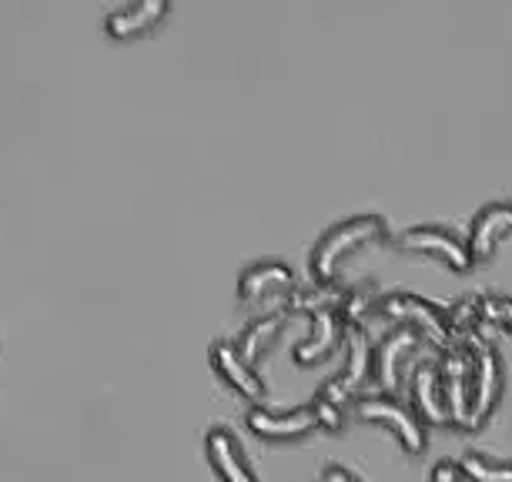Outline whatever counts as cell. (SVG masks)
<instances>
[{
    "instance_id": "obj_1",
    "label": "cell",
    "mask_w": 512,
    "mask_h": 482,
    "mask_svg": "<svg viewBox=\"0 0 512 482\" xmlns=\"http://www.w3.org/2000/svg\"><path fill=\"white\" fill-rule=\"evenodd\" d=\"M372 318L415 325V329H419L432 345H439V349H456V345H459L456 332H452L449 305H439V302H432V298H425V295L405 292V288L382 292Z\"/></svg>"
},
{
    "instance_id": "obj_2",
    "label": "cell",
    "mask_w": 512,
    "mask_h": 482,
    "mask_svg": "<svg viewBox=\"0 0 512 482\" xmlns=\"http://www.w3.org/2000/svg\"><path fill=\"white\" fill-rule=\"evenodd\" d=\"M385 235V218L379 211H362V215L342 218L332 225L322 238L315 241L308 265H312V278H335L338 265L352 252H359L365 241H375Z\"/></svg>"
},
{
    "instance_id": "obj_3",
    "label": "cell",
    "mask_w": 512,
    "mask_h": 482,
    "mask_svg": "<svg viewBox=\"0 0 512 482\" xmlns=\"http://www.w3.org/2000/svg\"><path fill=\"white\" fill-rule=\"evenodd\" d=\"M472 355V389H469V429L482 426L492 409H496L502 382H506V365H502L499 349L489 339H476L469 345Z\"/></svg>"
},
{
    "instance_id": "obj_4",
    "label": "cell",
    "mask_w": 512,
    "mask_h": 482,
    "mask_svg": "<svg viewBox=\"0 0 512 482\" xmlns=\"http://www.w3.org/2000/svg\"><path fill=\"white\" fill-rule=\"evenodd\" d=\"M355 412L362 419L372 422H385L399 432L402 446L409 452H422L425 442H429V432H425V419L415 412L409 399H402L399 392H372V395H359L355 399Z\"/></svg>"
},
{
    "instance_id": "obj_5",
    "label": "cell",
    "mask_w": 512,
    "mask_h": 482,
    "mask_svg": "<svg viewBox=\"0 0 512 482\" xmlns=\"http://www.w3.org/2000/svg\"><path fill=\"white\" fill-rule=\"evenodd\" d=\"M429 342L415 325L395 322L389 332L375 342V379H379L389 392H399L402 379L419 362V349Z\"/></svg>"
},
{
    "instance_id": "obj_6",
    "label": "cell",
    "mask_w": 512,
    "mask_h": 482,
    "mask_svg": "<svg viewBox=\"0 0 512 482\" xmlns=\"http://www.w3.org/2000/svg\"><path fill=\"white\" fill-rule=\"evenodd\" d=\"M402 248H415V252H429L442 258L449 268H469L472 252H469V238L459 235L456 228L436 225V221H422V225H409L395 235Z\"/></svg>"
},
{
    "instance_id": "obj_7",
    "label": "cell",
    "mask_w": 512,
    "mask_h": 482,
    "mask_svg": "<svg viewBox=\"0 0 512 482\" xmlns=\"http://www.w3.org/2000/svg\"><path fill=\"white\" fill-rule=\"evenodd\" d=\"M439 375H442V392H446L449 419L456 422V426H469V389H472L469 345L442 349L439 352Z\"/></svg>"
},
{
    "instance_id": "obj_8",
    "label": "cell",
    "mask_w": 512,
    "mask_h": 482,
    "mask_svg": "<svg viewBox=\"0 0 512 482\" xmlns=\"http://www.w3.org/2000/svg\"><path fill=\"white\" fill-rule=\"evenodd\" d=\"M409 395L415 412L432 422V426H446L449 406H446V392H442V375H439V359H419L409 369Z\"/></svg>"
},
{
    "instance_id": "obj_9",
    "label": "cell",
    "mask_w": 512,
    "mask_h": 482,
    "mask_svg": "<svg viewBox=\"0 0 512 482\" xmlns=\"http://www.w3.org/2000/svg\"><path fill=\"white\" fill-rule=\"evenodd\" d=\"M205 449L211 466L218 469V476L225 482H258V472L251 466V459L245 456V446L235 436V429H228L225 422L208 429L205 436Z\"/></svg>"
},
{
    "instance_id": "obj_10",
    "label": "cell",
    "mask_w": 512,
    "mask_h": 482,
    "mask_svg": "<svg viewBox=\"0 0 512 482\" xmlns=\"http://www.w3.org/2000/svg\"><path fill=\"white\" fill-rule=\"evenodd\" d=\"M248 426L265 439H295V436H305L308 429H315V412L312 406H292V409H275V406H251L248 409Z\"/></svg>"
},
{
    "instance_id": "obj_11",
    "label": "cell",
    "mask_w": 512,
    "mask_h": 482,
    "mask_svg": "<svg viewBox=\"0 0 512 482\" xmlns=\"http://www.w3.org/2000/svg\"><path fill=\"white\" fill-rule=\"evenodd\" d=\"M355 399H359V389H355L342 372H332L315 389V395L308 399V406H312L318 426L345 429V422H349V406H355Z\"/></svg>"
},
{
    "instance_id": "obj_12",
    "label": "cell",
    "mask_w": 512,
    "mask_h": 482,
    "mask_svg": "<svg viewBox=\"0 0 512 482\" xmlns=\"http://www.w3.org/2000/svg\"><path fill=\"white\" fill-rule=\"evenodd\" d=\"M211 362H215L221 379H225L228 385H235L241 395H248V399H262L265 395V379L258 375V369L251 365V359L238 349L235 342L221 339V342L211 345Z\"/></svg>"
},
{
    "instance_id": "obj_13",
    "label": "cell",
    "mask_w": 512,
    "mask_h": 482,
    "mask_svg": "<svg viewBox=\"0 0 512 482\" xmlns=\"http://www.w3.org/2000/svg\"><path fill=\"white\" fill-rule=\"evenodd\" d=\"M506 231H512V198H496V201H489V205H482L476 215H472V225L466 235L472 258H486Z\"/></svg>"
},
{
    "instance_id": "obj_14",
    "label": "cell",
    "mask_w": 512,
    "mask_h": 482,
    "mask_svg": "<svg viewBox=\"0 0 512 482\" xmlns=\"http://www.w3.org/2000/svg\"><path fill=\"white\" fill-rule=\"evenodd\" d=\"M295 285L292 265L282 258H262V262L245 265V272L238 278V292L241 298H258V295H272V292H288Z\"/></svg>"
},
{
    "instance_id": "obj_15",
    "label": "cell",
    "mask_w": 512,
    "mask_h": 482,
    "mask_svg": "<svg viewBox=\"0 0 512 482\" xmlns=\"http://www.w3.org/2000/svg\"><path fill=\"white\" fill-rule=\"evenodd\" d=\"M338 339H345V325L342 318L335 315V308H322V312L312 315V325H308V335L295 345V359L298 362H315L325 359L328 352L335 349Z\"/></svg>"
},
{
    "instance_id": "obj_16",
    "label": "cell",
    "mask_w": 512,
    "mask_h": 482,
    "mask_svg": "<svg viewBox=\"0 0 512 482\" xmlns=\"http://www.w3.org/2000/svg\"><path fill=\"white\" fill-rule=\"evenodd\" d=\"M338 372H342L359 392L375 375V345H372L369 325H352V329H345V362Z\"/></svg>"
},
{
    "instance_id": "obj_17",
    "label": "cell",
    "mask_w": 512,
    "mask_h": 482,
    "mask_svg": "<svg viewBox=\"0 0 512 482\" xmlns=\"http://www.w3.org/2000/svg\"><path fill=\"white\" fill-rule=\"evenodd\" d=\"M345 295V285L338 278H308L305 285H292L282 298L285 312H322V308H335L338 298Z\"/></svg>"
},
{
    "instance_id": "obj_18",
    "label": "cell",
    "mask_w": 512,
    "mask_h": 482,
    "mask_svg": "<svg viewBox=\"0 0 512 482\" xmlns=\"http://www.w3.org/2000/svg\"><path fill=\"white\" fill-rule=\"evenodd\" d=\"M168 14V0H138V4H128V7H118V11L108 14V31L118 34V37H128V34H141L148 31Z\"/></svg>"
},
{
    "instance_id": "obj_19",
    "label": "cell",
    "mask_w": 512,
    "mask_h": 482,
    "mask_svg": "<svg viewBox=\"0 0 512 482\" xmlns=\"http://www.w3.org/2000/svg\"><path fill=\"white\" fill-rule=\"evenodd\" d=\"M379 298H382V292H379V285H375L372 278L355 282V285H345V295L338 298L335 315L342 318L345 329H352V325H369V318L375 315Z\"/></svg>"
},
{
    "instance_id": "obj_20",
    "label": "cell",
    "mask_w": 512,
    "mask_h": 482,
    "mask_svg": "<svg viewBox=\"0 0 512 482\" xmlns=\"http://www.w3.org/2000/svg\"><path fill=\"white\" fill-rule=\"evenodd\" d=\"M452 332H456L459 345H472L482 339V322H486V292H466L449 305Z\"/></svg>"
},
{
    "instance_id": "obj_21",
    "label": "cell",
    "mask_w": 512,
    "mask_h": 482,
    "mask_svg": "<svg viewBox=\"0 0 512 482\" xmlns=\"http://www.w3.org/2000/svg\"><path fill=\"white\" fill-rule=\"evenodd\" d=\"M459 469L472 482H512V459L492 456L486 449H466L459 456Z\"/></svg>"
},
{
    "instance_id": "obj_22",
    "label": "cell",
    "mask_w": 512,
    "mask_h": 482,
    "mask_svg": "<svg viewBox=\"0 0 512 482\" xmlns=\"http://www.w3.org/2000/svg\"><path fill=\"white\" fill-rule=\"evenodd\" d=\"M285 325V308H275V312H265L258 318H251V322L241 329L238 335V349L248 355V359H255V355H262L268 345L278 339V332H282Z\"/></svg>"
},
{
    "instance_id": "obj_23",
    "label": "cell",
    "mask_w": 512,
    "mask_h": 482,
    "mask_svg": "<svg viewBox=\"0 0 512 482\" xmlns=\"http://www.w3.org/2000/svg\"><path fill=\"white\" fill-rule=\"evenodd\" d=\"M486 322H499L512 332V295L486 292Z\"/></svg>"
},
{
    "instance_id": "obj_24",
    "label": "cell",
    "mask_w": 512,
    "mask_h": 482,
    "mask_svg": "<svg viewBox=\"0 0 512 482\" xmlns=\"http://www.w3.org/2000/svg\"><path fill=\"white\" fill-rule=\"evenodd\" d=\"M429 482H462V469H459V462H452V459H439L436 466H432V472H429Z\"/></svg>"
},
{
    "instance_id": "obj_25",
    "label": "cell",
    "mask_w": 512,
    "mask_h": 482,
    "mask_svg": "<svg viewBox=\"0 0 512 482\" xmlns=\"http://www.w3.org/2000/svg\"><path fill=\"white\" fill-rule=\"evenodd\" d=\"M322 482H365L359 472H352L349 466H342V462H328L322 469Z\"/></svg>"
},
{
    "instance_id": "obj_26",
    "label": "cell",
    "mask_w": 512,
    "mask_h": 482,
    "mask_svg": "<svg viewBox=\"0 0 512 482\" xmlns=\"http://www.w3.org/2000/svg\"><path fill=\"white\" fill-rule=\"evenodd\" d=\"M318 482H322V479H318Z\"/></svg>"
}]
</instances>
